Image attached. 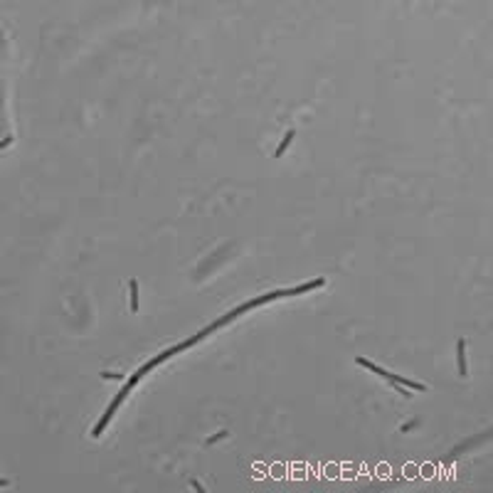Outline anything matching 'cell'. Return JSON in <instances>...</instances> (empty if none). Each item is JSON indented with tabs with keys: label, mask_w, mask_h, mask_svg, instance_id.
Returning <instances> with one entry per match:
<instances>
[{
	"label": "cell",
	"mask_w": 493,
	"mask_h": 493,
	"mask_svg": "<svg viewBox=\"0 0 493 493\" xmlns=\"http://www.w3.org/2000/svg\"><path fill=\"white\" fill-rule=\"evenodd\" d=\"M456 362H459V375L466 378L469 367H466V341L464 338H459V343H456Z\"/></svg>",
	"instance_id": "cell-3"
},
{
	"label": "cell",
	"mask_w": 493,
	"mask_h": 493,
	"mask_svg": "<svg viewBox=\"0 0 493 493\" xmlns=\"http://www.w3.org/2000/svg\"><path fill=\"white\" fill-rule=\"evenodd\" d=\"M10 143H13V136H5V138L0 141V151H3V148H8Z\"/></svg>",
	"instance_id": "cell-8"
},
{
	"label": "cell",
	"mask_w": 493,
	"mask_h": 493,
	"mask_svg": "<svg viewBox=\"0 0 493 493\" xmlns=\"http://www.w3.org/2000/svg\"><path fill=\"white\" fill-rule=\"evenodd\" d=\"M415 427H417V422H409V424H404V427H402V434H404V432H412Z\"/></svg>",
	"instance_id": "cell-9"
},
{
	"label": "cell",
	"mask_w": 493,
	"mask_h": 493,
	"mask_svg": "<svg viewBox=\"0 0 493 493\" xmlns=\"http://www.w3.org/2000/svg\"><path fill=\"white\" fill-rule=\"evenodd\" d=\"M101 378L104 380H124V375H121V373H101Z\"/></svg>",
	"instance_id": "cell-7"
},
{
	"label": "cell",
	"mask_w": 493,
	"mask_h": 493,
	"mask_svg": "<svg viewBox=\"0 0 493 493\" xmlns=\"http://www.w3.org/2000/svg\"><path fill=\"white\" fill-rule=\"evenodd\" d=\"M355 362H358V365H362V367H367V370H373V373H375V375H380V378L392 380L395 385H404V387H409V390H417V392H424V390H427V385H422V382H415V380H407V378H402V375H395V373H390V370H382V367H378L375 362L365 360V358H355Z\"/></svg>",
	"instance_id": "cell-1"
},
{
	"label": "cell",
	"mask_w": 493,
	"mask_h": 493,
	"mask_svg": "<svg viewBox=\"0 0 493 493\" xmlns=\"http://www.w3.org/2000/svg\"><path fill=\"white\" fill-rule=\"evenodd\" d=\"M227 434H229L227 429H222V432H217V434H215V436H210V439H208V444H215V441H220V439H225V436H227Z\"/></svg>",
	"instance_id": "cell-6"
},
{
	"label": "cell",
	"mask_w": 493,
	"mask_h": 493,
	"mask_svg": "<svg viewBox=\"0 0 493 493\" xmlns=\"http://www.w3.org/2000/svg\"><path fill=\"white\" fill-rule=\"evenodd\" d=\"M294 136H296V131H294V129H291V131H286L284 141H281V143H279V148H276V158H281V155H284V151L289 148V146H291V141H294Z\"/></svg>",
	"instance_id": "cell-4"
},
{
	"label": "cell",
	"mask_w": 493,
	"mask_h": 493,
	"mask_svg": "<svg viewBox=\"0 0 493 493\" xmlns=\"http://www.w3.org/2000/svg\"><path fill=\"white\" fill-rule=\"evenodd\" d=\"M190 486H192V488H195V491L205 493V488H202V483H200V481H192V483H190Z\"/></svg>",
	"instance_id": "cell-10"
},
{
	"label": "cell",
	"mask_w": 493,
	"mask_h": 493,
	"mask_svg": "<svg viewBox=\"0 0 493 493\" xmlns=\"http://www.w3.org/2000/svg\"><path fill=\"white\" fill-rule=\"evenodd\" d=\"M129 289H131V311L136 313V311H138V281L131 279V281H129Z\"/></svg>",
	"instance_id": "cell-5"
},
{
	"label": "cell",
	"mask_w": 493,
	"mask_h": 493,
	"mask_svg": "<svg viewBox=\"0 0 493 493\" xmlns=\"http://www.w3.org/2000/svg\"><path fill=\"white\" fill-rule=\"evenodd\" d=\"M136 382H138V380H136V378H131V380H129V382H126V385H124V390H121V392L116 395V399H114V402H111V404H109V407H106V412H104V417L99 419V424H96L94 429H92V436H101V432H104V427H106V424L111 422V417H114V415H116V409L121 407V402H124V399L129 397V392H131V390H133V385H136Z\"/></svg>",
	"instance_id": "cell-2"
},
{
	"label": "cell",
	"mask_w": 493,
	"mask_h": 493,
	"mask_svg": "<svg viewBox=\"0 0 493 493\" xmlns=\"http://www.w3.org/2000/svg\"><path fill=\"white\" fill-rule=\"evenodd\" d=\"M0 486H8V481H5V478H0Z\"/></svg>",
	"instance_id": "cell-11"
}]
</instances>
